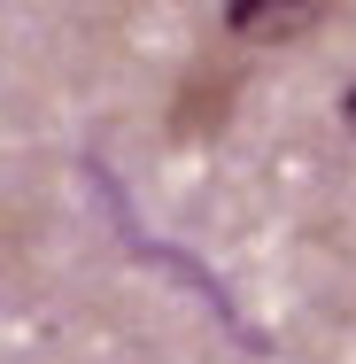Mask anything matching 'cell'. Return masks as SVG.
<instances>
[{
    "mask_svg": "<svg viewBox=\"0 0 356 364\" xmlns=\"http://www.w3.org/2000/svg\"><path fill=\"white\" fill-rule=\"evenodd\" d=\"M318 0H232L225 8V31H240V39H302V31H318Z\"/></svg>",
    "mask_w": 356,
    "mask_h": 364,
    "instance_id": "1",
    "label": "cell"
},
{
    "mask_svg": "<svg viewBox=\"0 0 356 364\" xmlns=\"http://www.w3.org/2000/svg\"><path fill=\"white\" fill-rule=\"evenodd\" d=\"M341 124H349V132H356V77H349V85H341Z\"/></svg>",
    "mask_w": 356,
    "mask_h": 364,
    "instance_id": "2",
    "label": "cell"
}]
</instances>
